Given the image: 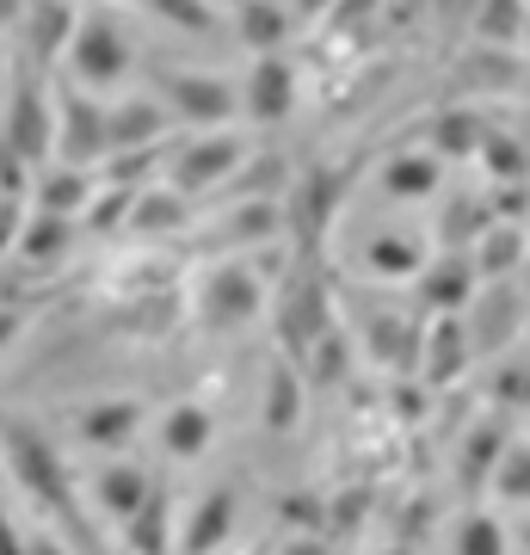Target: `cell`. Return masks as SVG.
Wrapping results in <instances>:
<instances>
[{
  "label": "cell",
  "instance_id": "obj_17",
  "mask_svg": "<svg viewBox=\"0 0 530 555\" xmlns=\"http://www.w3.org/2000/svg\"><path fill=\"white\" fill-rule=\"evenodd\" d=\"M99 192V179L87 173V167H50V173L38 179V210H50V217H87V204H93Z\"/></svg>",
  "mask_w": 530,
  "mask_h": 555
},
{
  "label": "cell",
  "instance_id": "obj_2",
  "mask_svg": "<svg viewBox=\"0 0 530 555\" xmlns=\"http://www.w3.org/2000/svg\"><path fill=\"white\" fill-rule=\"evenodd\" d=\"M0 469H13V481H20L38 506H50V513L68 506L62 456H56V444H50L38 426H25V420H7V426H0Z\"/></svg>",
  "mask_w": 530,
  "mask_h": 555
},
{
  "label": "cell",
  "instance_id": "obj_10",
  "mask_svg": "<svg viewBox=\"0 0 530 555\" xmlns=\"http://www.w3.org/2000/svg\"><path fill=\"white\" fill-rule=\"evenodd\" d=\"M80 25V7L75 0H25V25H20V43L25 56H31V68H56V62H68V38H75Z\"/></svg>",
  "mask_w": 530,
  "mask_h": 555
},
{
  "label": "cell",
  "instance_id": "obj_22",
  "mask_svg": "<svg viewBox=\"0 0 530 555\" xmlns=\"http://www.w3.org/2000/svg\"><path fill=\"white\" fill-rule=\"evenodd\" d=\"M364 266H371L376 278H419L426 272V247H419V241L413 235H371L364 241Z\"/></svg>",
  "mask_w": 530,
  "mask_h": 555
},
{
  "label": "cell",
  "instance_id": "obj_14",
  "mask_svg": "<svg viewBox=\"0 0 530 555\" xmlns=\"http://www.w3.org/2000/svg\"><path fill=\"white\" fill-rule=\"evenodd\" d=\"M229 531H235V488H210V494L192 506L185 531H179V555H217V550H229Z\"/></svg>",
  "mask_w": 530,
  "mask_h": 555
},
{
  "label": "cell",
  "instance_id": "obj_5",
  "mask_svg": "<svg viewBox=\"0 0 530 555\" xmlns=\"http://www.w3.org/2000/svg\"><path fill=\"white\" fill-rule=\"evenodd\" d=\"M266 309V278L254 266H241V259H222L210 272L197 278V315L210 321L217 334H235L247 321Z\"/></svg>",
  "mask_w": 530,
  "mask_h": 555
},
{
  "label": "cell",
  "instance_id": "obj_12",
  "mask_svg": "<svg viewBox=\"0 0 530 555\" xmlns=\"http://www.w3.org/2000/svg\"><path fill=\"white\" fill-rule=\"evenodd\" d=\"M137 426H142V401H130V396H112V401H80L75 408V433H80V444H93V451H124L130 438H137Z\"/></svg>",
  "mask_w": 530,
  "mask_h": 555
},
{
  "label": "cell",
  "instance_id": "obj_28",
  "mask_svg": "<svg viewBox=\"0 0 530 555\" xmlns=\"http://www.w3.org/2000/svg\"><path fill=\"white\" fill-rule=\"evenodd\" d=\"M456 555H506V531H500L493 518H469V525L456 531Z\"/></svg>",
  "mask_w": 530,
  "mask_h": 555
},
{
  "label": "cell",
  "instance_id": "obj_30",
  "mask_svg": "<svg viewBox=\"0 0 530 555\" xmlns=\"http://www.w3.org/2000/svg\"><path fill=\"white\" fill-rule=\"evenodd\" d=\"M0 555H25V531L7 518V506H0Z\"/></svg>",
  "mask_w": 530,
  "mask_h": 555
},
{
  "label": "cell",
  "instance_id": "obj_29",
  "mask_svg": "<svg viewBox=\"0 0 530 555\" xmlns=\"http://www.w3.org/2000/svg\"><path fill=\"white\" fill-rule=\"evenodd\" d=\"M296 401H302L296 377H290V371H277V377H272V408H266V426H272V433H290V426H296Z\"/></svg>",
  "mask_w": 530,
  "mask_h": 555
},
{
  "label": "cell",
  "instance_id": "obj_13",
  "mask_svg": "<svg viewBox=\"0 0 530 555\" xmlns=\"http://www.w3.org/2000/svg\"><path fill=\"white\" fill-rule=\"evenodd\" d=\"M210 444H217V414L204 401H173L160 414V451L173 456V463H197Z\"/></svg>",
  "mask_w": 530,
  "mask_h": 555
},
{
  "label": "cell",
  "instance_id": "obj_34",
  "mask_svg": "<svg viewBox=\"0 0 530 555\" xmlns=\"http://www.w3.org/2000/svg\"><path fill=\"white\" fill-rule=\"evenodd\" d=\"M130 7H137V0H130Z\"/></svg>",
  "mask_w": 530,
  "mask_h": 555
},
{
  "label": "cell",
  "instance_id": "obj_31",
  "mask_svg": "<svg viewBox=\"0 0 530 555\" xmlns=\"http://www.w3.org/2000/svg\"><path fill=\"white\" fill-rule=\"evenodd\" d=\"M20 327H25V315L13 309V302H0V352H7L13 339H20Z\"/></svg>",
  "mask_w": 530,
  "mask_h": 555
},
{
  "label": "cell",
  "instance_id": "obj_1",
  "mask_svg": "<svg viewBox=\"0 0 530 555\" xmlns=\"http://www.w3.org/2000/svg\"><path fill=\"white\" fill-rule=\"evenodd\" d=\"M68 75L87 93H118L124 80H130V38L118 31L112 13H99V7L80 13L75 38H68Z\"/></svg>",
  "mask_w": 530,
  "mask_h": 555
},
{
  "label": "cell",
  "instance_id": "obj_18",
  "mask_svg": "<svg viewBox=\"0 0 530 555\" xmlns=\"http://www.w3.org/2000/svg\"><path fill=\"white\" fill-rule=\"evenodd\" d=\"M469 278H475V259L444 254V259H432V266L419 272V297L432 302L438 315H463V302H469Z\"/></svg>",
  "mask_w": 530,
  "mask_h": 555
},
{
  "label": "cell",
  "instance_id": "obj_16",
  "mask_svg": "<svg viewBox=\"0 0 530 555\" xmlns=\"http://www.w3.org/2000/svg\"><path fill=\"white\" fill-rule=\"evenodd\" d=\"M290 25H296V13L284 7V0H241V7H235V31H241V43H247L254 56L284 50Z\"/></svg>",
  "mask_w": 530,
  "mask_h": 555
},
{
  "label": "cell",
  "instance_id": "obj_6",
  "mask_svg": "<svg viewBox=\"0 0 530 555\" xmlns=\"http://www.w3.org/2000/svg\"><path fill=\"white\" fill-rule=\"evenodd\" d=\"M0 149L25 167H43L56 155V93L43 87L38 75L20 80V93L7 105V124H0Z\"/></svg>",
  "mask_w": 530,
  "mask_h": 555
},
{
  "label": "cell",
  "instance_id": "obj_3",
  "mask_svg": "<svg viewBox=\"0 0 530 555\" xmlns=\"http://www.w3.org/2000/svg\"><path fill=\"white\" fill-rule=\"evenodd\" d=\"M241 167H247V137H235V130H204V137H192L173 155L167 185L185 192V198H222Z\"/></svg>",
  "mask_w": 530,
  "mask_h": 555
},
{
  "label": "cell",
  "instance_id": "obj_7",
  "mask_svg": "<svg viewBox=\"0 0 530 555\" xmlns=\"http://www.w3.org/2000/svg\"><path fill=\"white\" fill-rule=\"evenodd\" d=\"M105 155H112V137H105V100L87 93V87H62L56 93V160L62 167H87V173H93Z\"/></svg>",
  "mask_w": 530,
  "mask_h": 555
},
{
  "label": "cell",
  "instance_id": "obj_19",
  "mask_svg": "<svg viewBox=\"0 0 530 555\" xmlns=\"http://www.w3.org/2000/svg\"><path fill=\"white\" fill-rule=\"evenodd\" d=\"M469 25L488 50H518L530 43V0H481Z\"/></svg>",
  "mask_w": 530,
  "mask_h": 555
},
{
  "label": "cell",
  "instance_id": "obj_23",
  "mask_svg": "<svg viewBox=\"0 0 530 555\" xmlns=\"http://www.w3.org/2000/svg\"><path fill=\"white\" fill-rule=\"evenodd\" d=\"M68 241H75V217H50V210H38V217L20 229V259L50 266V259L68 254Z\"/></svg>",
  "mask_w": 530,
  "mask_h": 555
},
{
  "label": "cell",
  "instance_id": "obj_20",
  "mask_svg": "<svg viewBox=\"0 0 530 555\" xmlns=\"http://www.w3.org/2000/svg\"><path fill=\"white\" fill-rule=\"evenodd\" d=\"M93 494H99V506H105V513L124 525V518H137L142 500L155 494V481L142 476L137 463H105V469L93 476Z\"/></svg>",
  "mask_w": 530,
  "mask_h": 555
},
{
  "label": "cell",
  "instance_id": "obj_26",
  "mask_svg": "<svg viewBox=\"0 0 530 555\" xmlns=\"http://www.w3.org/2000/svg\"><path fill=\"white\" fill-rule=\"evenodd\" d=\"M426 346H432V358H426V377L444 383V377H451V364L469 352V339H463V315H438V327H432V339H426Z\"/></svg>",
  "mask_w": 530,
  "mask_h": 555
},
{
  "label": "cell",
  "instance_id": "obj_25",
  "mask_svg": "<svg viewBox=\"0 0 530 555\" xmlns=\"http://www.w3.org/2000/svg\"><path fill=\"white\" fill-rule=\"evenodd\" d=\"M137 7H148L155 20H167L173 31H192V38L217 31V7L210 0H137Z\"/></svg>",
  "mask_w": 530,
  "mask_h": 555
},
{
  "label": "cell",
  "instance_id": "obj_27",
  "mask_svg": "<svg viewBox=\"0 0 530 555\" xmlns=\"http://www.w3.org/2000/svg\"><path fill=\"white\" fill-rule=\"evenodd\" d=\"M525 254V235L518 229H506V222H493L488 235H481V259H475V272H500V266H512V259Z\"/></svg>",
  "mask_w": 530,
  "mask_h": 555
},
{
  "label": "cell",
  "instance_id": "obj_8",
  "mask_svg": "<svg viewBox=\"0 0 530 555\" xmlns=\"http://www.w3.org/2000/svg\"><path fill=\"white\" fill-rule=\"evenodd\" d=\"M346 192H352L346 167H309V173L290 185L284 229H290L302 247H321V241H327V229H334V217H339V204H346Z\"/></svg>",
  "mask_w": 530,
  "mask_h": 555
},
{
  "label": "cell",
  "instance_id": "obj_11",
  "mask_svg": "<svg viewBox=\"0 0 530 555\" xmlns=\"http://www.w3.org/2000/svg\"><path fill=\"white\" fill-rule=\"evenodd\" d=\"M167 124H173V112H167L160 100H142V93H124L118 105H105L112 155H130V149H167Z\"/></svg>",
  "mask_w": 530,
  "mask_h": 555
},
{
  "label": "cell",
  "instance_id": "obj_32",
  "mask_svg": "<svg viewBox=\"0 0 530 555\" xmlns=\"http://www.w3.org/2000/svg\"><path fill=\"white\" fill-rule=\"evenodd\" d=\"M25 25V0H0V31H20Z\"/></svg>",
  "mask_w": 530,
  "mask_h": 555
},
{
  "label": "cell",
  "instance_id": "obj_4",
  "mask_svg": "<svg viewBox=\"0 0 530 555\" xmlns=\"http://www.w3.org/2000/svg\"><path fill=\"white\" fill-rule=\"evenodd\" d=\"M160 105L173 112V124H192V130H222V124L241 112V87L222 75H204V68H160Z\"/></svg>",
  "mask_w": 530,
  "mask_h": 555
},
{
  "label": "cell",
  "instance_id": "obj_15",
  "mask_svg": "<svg viewBox=\"0 0 530 555\" xmlns=\"http://www.w3.org/2000/svg\"><path fill=\"white\" fill-rule=\"evenodd\" d=\"M438 179H444V160L426 149V155H413V149H401V155L383 160V192H389L395 204H426L438 192Z\"/></svg>",
  "mask_w": 530,
  "mask_h": 555
},
{
  "label": "cell",
  "instance_id": "obj_21",
  "mask_svg": "<svg viewBox=\"0 0 530 555\" xmlns=\"http://www.w3.org/2000/svg\"><path fill=\"white\" fill-rule=\"evenodd\" d=\"M173 506H167V494H148L137 506V518H124V543H130V555H167V543H173Z\"/></svg>",
  "mask_w": 530,
  "mask_h": 555
},
{
  "label": "cell",
  "instance_id": "obj_24",
  "mask_svg": "<svg viewBox=\"0 0 530 555\" xmlns=\"http://www.w3.org/2000/svg\"><path fill=\"white\" fill-rule=\"evenodd\" d=\"M481 137H488V124L475 118V112H438V118H432V155L438 160L481 155Z\"/></svg>",
  "mask_w": 530,
  "mask_h": 555
},
{
  "label": "cell",
  "instance_id": "obj_33",
  "mask_svg": "<svg viewBox=\"0 0 530 555\" xmlns=\"http://www.w3.org/2000/svg\"><path fill=\"white\" fill-rule=\"evenodd\" d=\"M296 13H302V20H334V0H296Z\"/></svg>",
  "mask_w": 530,
  "mask_h": 555
},
{
  "label": "cell",
  "instance_id": "obj_9",
  "mask_svg": "<svg viewBox=\"0 0 530 555\" xmlns=\"http://www.w3.org/2000/svg\"><path fill=\"white\" fill-rule=\"evenodd\" d=\"M296 100H302V75H296V62L284 50L272 56H254L247 80H241V112L254 124H284L296 118Z\"/></svg>",
  "mask_w": 530,
  "mask_h": 555
}]
</instances>
